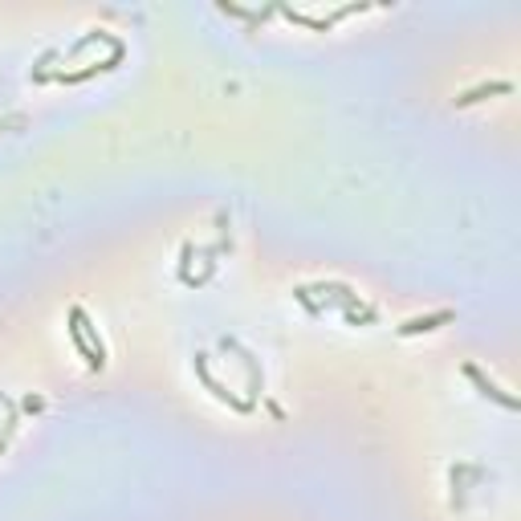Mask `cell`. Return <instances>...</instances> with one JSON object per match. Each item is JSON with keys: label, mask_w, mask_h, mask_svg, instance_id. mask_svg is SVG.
Masks as SVG:
<instances>
[{"label": "cell", "mask_w": 521, "mask_h": 521, "mask_svg": "<svg viewBox=\"0 0 521 521\" xmlns=\"http://www.w3.org/2000/svg\"><path fill=\"white\" fill-rule=\"evenodd\" d=\"M448 322H456V309H436V314H420V318H407L399 322V338H415V334H432V330L448 326Z\"/></svg>", "instance_id": "3"}, {"label": "cell", "mask_w": 521, "mask_h": 521, "mask_svg": "<svg viewBox=\"0 0 521 521\" xmlns=\"http://www.w3.org/2000/svg\"><path fill=\"white\" fill-rule=\"evenodd\" d=\"M306 293H322V301H338V309H363V298L350 290L347 281H322V285H306Z\"/></svg>", "instance_id": "4"}, {"label": "cell", "mask_w": 521, "mask_h": 521, "mask_svg": "<svg viewBox=\"0 0 521 521\" xmlns=\"http://www.w3.org/2000/svg\"><path fill=\"white\" fill-rule=\"evenodd\" d=\"M69 322H77V330L86 334V347L94 350V355L102 358V363H107V342H102V334H98L94 322L86 318V309H82V306H69Z\"/></svg>", "instance_id": "6"}, {"label": "cell", "mask_w": 521, "mask_h": 521, "mask_svg": "<svg viewBox=\"0 0 521 521\" xmlns=\"http://www.w3.org/2000/svg\"><path fill=\"white\" fill-rule=\"evenodd\" d=\"M497 94H513V82H505V77H497V82H481V86L464 90V94L453 98V107L464 110V107H477V102H485V98H497Z\"/></svg>", "instance_id": "5"}, {"label": "cell", "mask_w": 521, "mask_h": 521, "mask_svg": "<svg viewBox=\"0 0 521 521\" xmlns=\"http://www.w3.org/2000/svg\"><path fill=\"white\" fill-rule=\"evenodd\" d=\"M4 126H25V118H0V131H4Z\"/></svg>", "instance_id": "8"}, {"label": "cell", "mask_w": 521, "mask_h": 521, "mask_svg": "<svg viewBox=\"0 0 521 521\" xmlns=\"http://www.w3.org/2000/svg\"><path fill=\"white\" fill-rule=\"evenodd\" d=\"M464 379H469V383L477 387V391H481L485 399H493V404H501L505 412H517V396H509V391H505V387H497L493 383V379H485V371L477 367V363H464Z\"/></svg>", "instance_id": "2"}, {"label": "cell", "mask_w": 521, "mask_h": 521, "mask_svg": "<svg viewBox=\"0 0 521 521\" xmlns=\"http://www.w3.org/2000/svg\"><path fill=\"white\" fill-rule=\"evenodd\" d=\"M192 367H196V379H200V383L208 387V391H212V399H216V404L232 407V412H241V415H249L252 407H257L252 399H236V396L228 391V387H224L220 379L212 375V367H208V355H196V358H192Z\"/></svg>", "instance_id": "1"}, {"label": "cell", "mask_w": 521, "mask_h": 521, "mask_svg": "<svg viewBox=\"0 0 521 521\" xmlns=\"http://www.w3.org/2000/svg\"><path fill=\"white\" fill-rule=\"evenodd\" d=\"M20 407L37 415V412H45V399H41V396H25V399H20Z\"/></svg>", "instance_id": "7"}]
</instances>
